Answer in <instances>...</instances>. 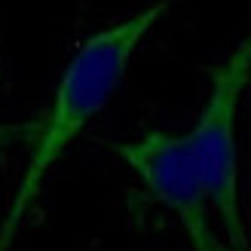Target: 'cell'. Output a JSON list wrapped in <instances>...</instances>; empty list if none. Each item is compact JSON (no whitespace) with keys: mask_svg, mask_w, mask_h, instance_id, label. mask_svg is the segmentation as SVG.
<instances>
[{"mask_svg":"<svg viewBox=\"0 0 251 251\" xmlns=\"http://www.w3.org/2000/svg\"><path fill=\"white\" fill-rule=\"evenodd\" d=\"M251 80V34L211 71V89L193 129L187 132L193 166L215 221L230 251H248V233L242 218V187H239V144H236V117L242 92Z\"/></svg>","mask_w":251,"mask_h":251,"instance_id":"2","label":"cell"},{"mask_svg":"<svg viewBox=\"0 0 251 251\" xmlns=\"http://www.w3.org/2000/svg\"><path fill=\"white\" fill-rule=\"evenodd\" d=\"M169 6L172 0H156V3L95 31L77 46V52L71 55V61L65 65L55 83L52 101H49L43 120L37 123L22 181L9 199L3 221H0V251L12 245L25 215L31 211L34 199L43 190L49 169L80 138L86 126L110 104V98L126 77L132 55L138 52L144 37L153 31V25L169 12Z\"/></svg>","mask_w":251,"mask_h":251,"instance_id":"1","label":"cell"},{"mask_svg":"<svg viewBox=\"0 0 251 251\" xmlns=\"http://www.w3.org/2000/svg\"><path fill=\"white\" fill-rule=\"evenodd\" d=\"M114 153L135 172V178L153 193L156 202L181 221L193 251H230L218 239L215 211L184 135L150 129L135 141L114 144Z\"/></svg>","mask_w":251,"mask_h":251,"instance_id":"3","label":"cell"}]
</instances>
